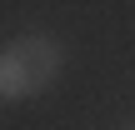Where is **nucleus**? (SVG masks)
Instances as JSON below:
<instances>
[{"instance_id": "obj_1", "label": "nucleus", "mask_w": 135, "mask_h": 130, "mask_svg": "<svg viewBox=\"0 0 135 130\" xmlns=\"http://www.w3.org/2000/svg\"><path fill=\"white\" fill-rule=\"evenodd\" d=\"M65 55L55 40L45 35H20L15 45L0 50V100H20V95H40L55 85Z\"/></svg>"}, {"instance_id": "obj_2", "label": "nucleus", "mask_w": 135, "mask_h": 130, "mask_svg": "<svg viewBox=\"0 0 135 130\" xmlns=\"http://www.w3.org/2000/svg\"><path fill=\"white\" fill-rule=\"evenodd\" d=\"M130 130H135V125H130Z\"/></svg>"}]
</instances>
